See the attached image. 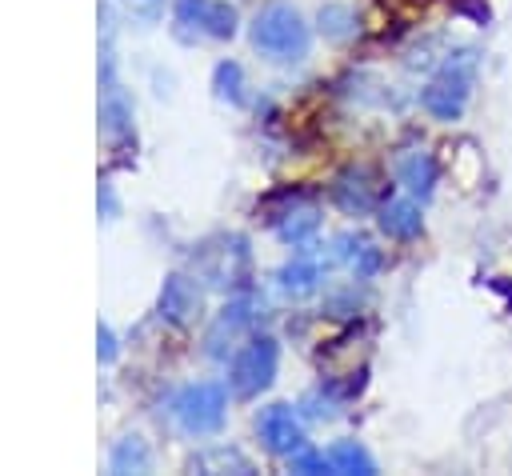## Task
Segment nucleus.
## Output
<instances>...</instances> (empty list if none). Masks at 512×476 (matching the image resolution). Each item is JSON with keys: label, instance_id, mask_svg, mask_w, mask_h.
<instances>
[{"label": "nucleus", "instance_id": "4", "mask_svg": "<svg viewBox=\"0 0 512 476\" xmlns=\"http://www.w3.org/2000/svg\"><path fill=\"white\" fill-rule=\"evenodd\" d=\"M404 184L412 188V192H432V180H436V164H432V156H412L408 164H404Z\"/></svg>", "mask_w": 512, "mask_h": 476}, {"label": "nucleus", "instance_id": "3", "mask_svg": "<svg viewBox=\"0 0 512 476\" xmlns=\"http://www.w3.org/2000/svg\"><path fill=\"white\" fill-rule=\"evenodd\" d=\"M384 228L392 236H416L420 232V212L412 204H388L384 208Z\"/></svg>", "mask_w": 512, "mask_h": 476}, {"label": "nucleus", "instance_id": "1", "mask_svg": "<svg viewBox=\"0 0 512 476\" xmlns=\"http://www.w3.org/2000/svg\"><path fill=\"white\" fill-rule=\"evenodd\" d=\"M468 96H472V56L464 52V60H452L428 88H424V108L436 116V120H456L464 108H468Z\"/></svg>", "mask_w": 512, "mask_h": 476}, {"label": "nucleus", "instance_id": "2", "mask_svg": "<svg viewBox=\"0 0 512 476\" xmlns=\"http://www.w3.org/2000/svg\"><path fill=\"white\" fill-rule=\"evenodd\" d=\"M260 40H264L268 48H292V44H300V28H296L292 16L272 12V16L264 20V28H260Z\"/></svg>", "mask_w": 512, "mask_h": 476}]
</instances>
